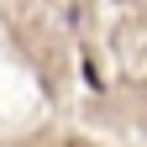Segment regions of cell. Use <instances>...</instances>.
I'll list each match as a JSON object with an SVG mask.
<instances>
[{"label": "cell", "mask_w": 147, "mask_h": 147, "mask_svg": "<svg viewBox=\"0 0 147 147\" xmlns=\"http://www.w3.org/2000/svg\"><path fill=\"white\" fill-rule=\"evenodd\" d=\"M68 147H84V142H68Z\"/></svg>", "instance_id": "6da1fadb"}]
</instances>
